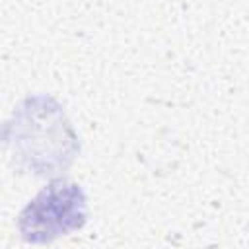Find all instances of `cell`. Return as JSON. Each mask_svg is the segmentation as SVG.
<instances>
[{"mask_svg": "<svg viewBox=\"0 0 249 249\" xmlns=\"http://www.w3.org/2000/svg\"><path fill=\"white\" fill-rule=\"evenodd\" d=\"M86 222V196L76 183L53 181L21 212L19 230L27 241H49L82 228Z\"/></svg>", "mask_w": 249, "mask_h": 249, "instance_id": "6da1fadb", "label": "cell"}]
</instances>
